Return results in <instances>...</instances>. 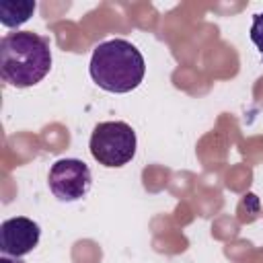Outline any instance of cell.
<instances>
[{
	"mask_svg": "<svg viewBox=\"0 0 263 263\" xmlns=\"http://www.w3.org/2000/svg\"><path fill=\"white\" fill-rule=\"evenodd\" d=\"M51 70V49L45 37L33 31L8 33L0 41V76L16 88L41 82Z\"/></svg>",
	"mask_w": 263,
	"mask_h": 263,
	"instance_id": "obj_1",
	"label": "cell"
},
{
	"mask_svg": "<svg viewBox=\"0 0 263 263\" xmlns=\"http://www.w3.org/2000/svg\"><path fill=\"white\" fill-rule=\"evenodd\" d=\"M88 72L103 90L123 95L140 86L146 74V62L134 43L109 39L92 49Z\"/></svg>",
	"mask_w": 263,
	"mask_h": 263,
	"instance_id": "obj_2",
	"label": "cell"
},
{
	"mask_svg": "<svg viewBox=\"0 0 263 263\" xmlns=\"http://www.w3.org/2000/svg\"><path fill=\"white\" fill-rule=\"evenodd\" d=\"M136 132L125 121H103L92 129L90 136V154L107 168L127 164L136 156Z\"/></svg>",
	"mask_w": 263,
	"mask_h": 263,
	"instance_id": "obj_3",
	"label": "cell"
},
{
	"mask_svg": "<svg viewBox=\"0 0 263 263\" xmlns=\"http://www.w3.org/2000/svg\"><path fill=\"white\" fill-rule=\"evenodd\" d=\"M47 181L51 193L60 201H78L88 193L92 175L86 162L78 158H60L51 164Z\"/></svg>",
	"mask_w": 263,
	"mask_h": 263,
	"instance_id": "obj_4",
	"label": "cell"
},
{
	"mask_svg": "<svg viewBox=\"0 0 263 263\" xmlns=\"http://www.w3.org/2000/svg\"><path fill=\"white\" fill-rule=\"evenodd\" d=\"M39 236L41 228L31 218H8L0 224V251L2 255L21 259L39 245Z\"/></svg>",
	"mask_w": 263,
	"mask_h": 263,
	"instance_id": "obj_5",
	"label": "cell"
},
{
	"mask_svg": "<svg viewBox=\"0 0 263 263\" xmlns=\"http://www.w3.org/2000/svg\"><path fill=\"white\" fill-rule=\"evenodd\" d=\"M35 2L31 0H2L0 2V23L4 27H21L23 23H27L31 18V14L35 12Z\"/></svg>",
	"mask_w": 263,
	"mask_h": 263,
	"instance_id": "obj_6",
	"label": "cell"
},
{
	"mask_svg": "<svg viewBox=\"0 0 263 263\" xmlns=\"http://www.w3.org/2000/svg\"><path fill=\"white\" fill-rule=\"evenodd\" d=\"M251 41L255 43V47L259 49L261 58H263V12L255 14L253 25H251Z\"/></svg>",
	"mask_w": 263,
	"mask_h": 263,
	"instance_id": "obj_7",
	"label": "cell"
},
{
	"mask_svg": "<svg viewBox=\"0 0 263 263\" xmlns=\"http://www.w3.org/2000/svg\"><path fill=\"white\" fill-rule=\"evenodd\" d=\"M0 263H25V261H21V259H16V257H8V255H2V257H0Z\"/></svg>",
	"mask_w": 263,
	"mask_h": 263,
	"instance_id": "obj_8",
	"label": "cell"
}]
</instances>
